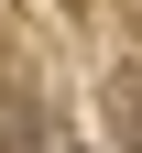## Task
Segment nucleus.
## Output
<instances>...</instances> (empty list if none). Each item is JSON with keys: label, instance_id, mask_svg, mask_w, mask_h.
<instances>
[{"label": "nucleus", "instance_id": "1", "mask_svg": "<svg viewBox=\"0 0 142 153\" xmlns=\"http://www.w3.org/2000/svg\"><path fill=\"white\" fill-rule=\"evenodd\" d=\"M0 142H11V153H55V131H44V109H33V88H22L11 66H0Z\"/></svg>", "mask_w": 142, "mask_h": 153}, {"label": "nucleus", "instance_id": "2", "mask_svg": "<svg viewBox=\"0 0 142 153\" xmlns=\"http://www.w3.org/2000/svg\"><path fill=\"white\" fill-rule=\"evenodd\" d=\"M109 120H120V153H142V66L109 76Z\"/></svg>", "mask_w": 142, "mask_h": 153}]
</instances>
